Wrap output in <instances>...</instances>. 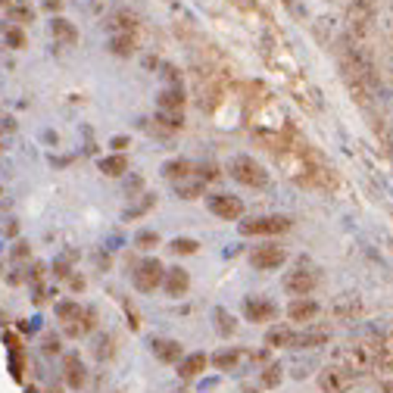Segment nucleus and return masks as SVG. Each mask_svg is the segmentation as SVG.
I'll return each instance as SVG.
<instances>
[{
  "instance_id": "17",
  "label": "nucleus",
  "mask_w": 393,
  "mask_h": 393,
  "mask_svg": "<svg viewBox=\"0 0 393 393\" xmlns=\"http://www.w3.org/2000/svg\"><path fill=\"white\" fill-rule=\"evenodd\" d=\"M182 106H184L182 88H166V91L160 94V109H166V113H178Z\"/></svg>"
},
{
  "instance_id": "16",
  "label": "nucleus",
  "mask_w": 393,
  "mask_h": 393,
  "mask_svg": "<svg viewBox=\"0 0 393 393\" xmlns=\"http://www.w3.org/2000/svg\"><path fill=\"white\" fill-rule=\"evenodd\" d=\"M50 31H53V38H57L62 47H72L78 41V31L72 28V22H66V19H53L50 22Z\"/></svg>"
},
{
  "instance_id": "14",
  "label": "nucleus",
  "mask_w": 393,
  "mask_h": 393,
  "mask_svg": "<svg viewBox=\"0 0 393 393\" xmlns=\"http://www.w3.org/2000/svg\"><path fill=\"white\" fill-rule=\"evenodd\" d=\"M206 368V356L203 353H191V356H182V362H178V375H182L184 381L196 378V375Z\"/></svg>"
},
{
  "instance_id": "5",
  "label": "nucleus",
  "mask_w": 393,
  "mask_h": 393,
  "mask_svg": "<svg viewBox=\"0 0 393 393\" xmlns=\"http://www.w3.org/2000/svg\"><path fill=\"white\" fill-rule=\"evenodd\" d=\"M287 259V250L284 247H275V243H269V247H259L250 253V262H253V269L259 272H272L278 269V265H284Z\"/></svg>"
},
{
  "instance_id": "33",
  "label": "nucleus",
  "mask_w": 393,
  "mask_h": 393,
  "mask_svg": "<svg viewBox=\"0 0 393 393\" xmlns=\"http://www.w3.org/2000/svg\"><path fill=\"white\" fill-rule=\"evenodd\" d=\"M150 206H153V196H144V203H138L135 209H128V212H125V218H135V216H140V212H147Z\"/></svg>"
},
{
  "instance_id": "22",
  "label": "nucleus",
  "mask_w": 393,
  "mask_h": 393,
  "mask_svg": "<svg viewBox=\"0 0 393 393\" xmlns=\"http://www.w3.org/2000/svg\"><path fill=\"white\" fill-rule=\"evenodd\" d=\"M109 50H113L116 57H131V53H135V38H131V35H116L113 41H109Z\"/></svg>"
},
{
  "instance_id": "21",
  "label": "nucleus",
  "mask_w": 393,
  "mask_h": 393,
  "mask_svg": "<svg viewBox=\"0 0 393 393\" xmlns=\"http://www.w3.org/2000/svg\"><path fill=\"white\" fill-rule=\"evenodd\" d=\"M125 169H128V160H125L122 153H116V156H106V160H100V172H104V175H122Z\"/></svg>"
},
{
  "instance_id": "11",
  "label": "nucleus",
  "mask_w": 393,
  "mask_h": 393,
  "mask_svg": "<svg viewBox=\"0 0 393 393\" xmlns=\"http://www.w3.org/2000/svg\"><path fill=\"white\" fill-rule=\"evenodd\" d=\"M287 316H290V321H312L319 316V303L309 300V297H297V300L287 306Z\"/></svg>"
},
{
  "instance_id": "8",
  "label": "nucleus",
  "mask_w": 393,
  "mask_h": 393,
  "mask_svg": "<svg viewBox=\"0 0 393 393\" xmlns=\"http://www.w3.org/2000/svg\"><path fill=\"white\" fill-rule=\"evenodd\" d=\"M243 316L250 321H272L275 319V303L272 300H262V297H250L243 303Z\"/></svg>"
},
{
  "instance_id": "28",
  "label": "nucleus",
  "mask_w": 393,
  "mask_h": 393,
  "mask_svg": "<svg viewBox=\"0 0 393 393\" xmlns=\"http://www.w3.org/2000/svg\"><path fill=\"white\" fill-rule=\"evenodd\" d=\"M281 378H284V372H281V365H269L262 372V387H278Z\"/></svg>"
},
{
  "instance_id": "37",
  "label": "nucleus",
  "mask_w": 393,
  "mask_h": 393,
  "mask_svg": "<svg viewBox=\"0 0 393 393\" xmlns=\"http://www.w3.org/2000/svg\"><path fill=\"white\" fill-rule=\"evenodd\" d=\"M53 272H57L60 278H66V275H69V265H66V262H57V265H53Z\"/></svg>"
},
{
  "instance_id": "3",
  "label": "nucleus",
  "mask_w": 393,
  "mask_h": 393,
  "mask_svg": "<svg viewBox=\"0 0 393 393\" xmlns=\"http://www.w3.org/2000/svg\"><path fill=\"white\" fill-rule=\"evenodd\" d=\"M316 284H319V275L312 269H306V265H297L294 272L284 275V290L294 297H309L316 290Z\"/></svg>"
},
{
  "instance_id": "18",
  "label": "nucleus",
  "mask_w": 393,
  "mask_h": 393,
  "mask_svg": "<svg viewBox=\"0 0 393 393\" xmlns=\"http://www.w3.org/2000/svg\"><path fill=\"white\" fill-rule=\"evenodd\" d=\"M191 162L187 160H172V162H166V166H162V175L166 178H172V182H184L187 175H191Z\"/></svg>"
},
{
  "instance_id": "7",
  "label": "nucleus",
  "mask_w": 393,
  "mask_h": 393,
  "mask_svg": "<svg viewBox=\"0 0 393 393\" xmlns=\"http://www.w3.org/2000/svg\"><path fill=\"white\" fill-rule=\"evenodd\" d=\"M350 381H353V375H347L343 368H337V365L325 368V372L319 375V387L325 393H343L350 387Z\"/></svg>"
},
{
  "instance_id": "15",
  "label": "nucleus",
  "mask_w": 393,
  "mask_h": 393,
  "mask_svg": "<svg viewBox=\"0 0 393 393\" xmlns=\"http://www.w3.org/2000/svg\"><path fill=\"white\" fill-rule=\"evenodd\" d=\"M359 312H362V300H359L356 294H343L334 300V316L353 319V316H359Z\"/></svg>"
},
{
  "instance_id": "36",
  "label": "nucleus",
  "mask_w": 393,
  "mask_h": 393,
  "mask_svg": "<svg viewBox=\"0 0 393 393\" xmlns=\"http://www.w3.org/2000/svg\"><path fill=\"white\" fill-rule=\"evenodd\" d=\"M44 353L57 356V353H60V341H57V337H47V341H44Z\"/></svg>"
},
{
  "instance_id": "30",
  "label": "nucleus",
  "mask_w": 393,
  "mask_h": 393,
  "mask_svg": "<svg viewBox=\"0 0 393 393\" xmlns=\"http://www.w3.org/2000/svg\"><path fill=\"white\" fill-rule=\"evenodd\" d=\"M172 253H196V240L175 238V240H172Z\"/></svg>"
},
{
  "instance_id": "1",
  "label": "nucleus",
  "mask_w": 393,
  "mask_h": 393,
  "mask_svg": "<svg viewBox=\"0 0 393 393\" xmlns=\"http://www.w3.org/2000/svg\"><path fill=\"white\" fill-rule=\"evenodd\" d=\"M231 178L247 187H262L265 182H269V175H265V169L259 166L256 160H250V156H234L231 160Z\"/></svg>"
},
{
  "instance_id": "4",
  "label": "nucleus",
  "mask_w": 393,
  "mask_h": 393,
  "mask_svg": "<svg viewBox=\"0 0 393 393\" xmlns=\"http://www.w3.org/2000/svg\"><path fill=\"white\" fill-rule=\"evenodd\" d=\"M287 228H290V218L284 216H262V218L240 222V234H281Z\"/></svg>"
},
{
  "instance_id": "34",
  "label": "nucleus",
  "mask_w": 393,
  "mask_h": 393,
  "mask_svg": "<svg viewBox=\"0 0 393 393\" xmlns=\"http://www.w3.org/2000/svg\"><path fill=\"white\" fill-rule=\"evenodd\" d=\"M160 243V238H156L153 231H140L138 234V247H156Z\"/></svg>"
},
{
  "instance_id": "2",
  "label": "nucleus",
  "mask_w": 393,
  "mask_h": 393,
  "mask_svg": "<svg viewBox=\"0 0 393 393\" xmlns=\"http://www.w3.org/2000/svg\"><path fill=\"white\" fill-rule=\"evenodd\" d=\"M162 275H166V269H162L160 259H144L131 278H135V287L140 290V294H150V290H156L162 284Z\"/></svg>"
},
{
  "instance_id": "32",
  "label": "nucleus",
  "mask_w": 393,
  "mask_h": 393,
  "mask_svg": "<svg viewBox=\"0 0 393 393\" xmlns=\"http://www.w3.org/2000/svg\"><path fill=\"white\" fill-rule=\"evenodd\" d=\"M6 44L19 50V47L26 44V38H22V31H19V28H6Z\"/></svg>"
},
{
  "instance_id": "26",
  "label": "nucleus",
  "mask_w": 393,
  "mask_h": 393,
  "mask_svg": "<svg viewBox=\"0 0 393 393\" xmlns=\"http://www.w3.org/2000/svg\"><path fill=\"white\" fill-rule=\"evenodd\" d=\"M156 122H160L166 131H178V128H182V125H184L182 113H166V109H160V116H156Z\"/></svg>"
},
{
  "instance_id": "24",
  "label": "nucleus",
  "mask_w": 393,
  "mask_h": 393,
  "mask_svg": "<svg viewBox=\"0 0 393 393\" xmlns=\"http://www.w3.org/2000/svg\"><path fill=\"white\" fill-rule=\"evenodd\" d=\"M175 194L182 196V200H196V196L203 194V182H187L184 178V182L175 184Z\"/></svg>"
},
{
  "instance_id": "23",
  "label": "nucleus",
  "mask_w": 393,
  "mask_h": 393,
  "mask_svg": "<svg viewBox=\"0 0 393 393\" xmlns=\"http://www.w3.org/2000/svg\"><path fill=\"white\" fill-rule=\"evenodd\" d=\"M109 28L119 31V35H131V31H135V16H131V13H116L113 19H109Z\"/></svg>"
},
{
  "instance_id": "35",
  "label": "nucleus",
  "mask_w": 393,
  "mask_h": 393,
  "mask_svg": "<svg viewBox=\"0 0 393 393\" xmlns=\"http://www.w3.org/2000/svg\"><path fill=\"white\" fill-rule=\"evenodd\" d=\"M10 19H16V22H28V19H31V10H28V6H13V10H10Z\"/></svg>"
},
{
  "instance_id": "27",
  "label": "nucleus",
  "mask_w": 393,
  "mask_h": 393,
  "mask_svg": "<svg viewBox=\"0 0 393 393\" xmlns=\"http://www.w3.org/2000/svg\"><path fill=\"white\" fill-rule=\"evenodd\" d=\"M212 316H216V328H218V334H225V337H228V334H234V328H238V325H234V319L228 316L225 309H216Z\"/></svg>"
},
{
  "instance_id": "31",
  "label": "nucleus",
  "mask_w": 393,
  "mask_h": 393,
  "mask_svg": "<svg viewBox=\"0 0 393 393\" xmlns=\"http://www.w3.org/2000/svg\"><path fill=\"white\" fill-rule=\"evenodd\" d=\"M212 178H218V166H216V162H206V166H200V182L206 184V182H212Z\"/></svg>"
},
{
  "instance_id": "38",
  "label": "nucleus",
  "mask_w": 393,
  "mask_h": 393,
  "mask_svg": "<svg viewBox=\"0 0 393 393\" xmlns=\"http://www.w3.org/2000/svg\"><path fill=\"white\" fill-rule=\"evenodd\" d=\"M113 147L116 150H125V147H128V138H113Z\"/></svg>"
},
{
  "instance_id": "25",
  "label": "nucleus",
  "mask_w": 393,
  "mask_h": 393,
  "mask_svg": "<svg viewBox=\"0 0 393 393\" xmlns=\"http://www.w3.org/2000/svg\"><path fill=\"white\" fill-rule=\"evenodd\" d=\"M78 312H82V306L72 303V300L57 303V319H60V321H69V325H72V321L78 319Z\"/></svg>"
},
{
  "instance_id": "13",
  "label": "nucleus",
  "mask_w": 393,
  "mask_h": 393,
  "mask_svg": "<svg viewBox=\"0 0 393 393\" xmlns=\"http://www.w3.org/2000/svg\"><path fill=\"white\" fill-rule=\"evenodd\" d=\"M187 284H191V278H187L184 269H169L166 275H162V287H166L169 297H182Z\"/></svg>"
},
{
  "instance_id": "9",
  "label": "nucleus",
  "mask_w": 393,
  "mask_h": 393,
  "mask_svg": "<svg viewBox=\"0 0 393 393\" xmlns=\"http://www.w3.org/2000/svg\"><path fill=\"white\" fill-rule=\"evenodd\" d=\"M153 347V356L160 359V362H166V365H175V362H182V356H184V350H182V343L178 341H153L150 343Z\"/></svg>"
},
{
  "instance_id": "6",
  "label": "nucleus",
  "mask_w": 393,
  "mask_h": 393,
  "mask_svg": "<svg viewBox=\"0 0 393 393\" xmlns=\"http://www.w3.org/2000/svg\"><path fill=\"white\" fill-rule=\"evenodd\" d=\"M209 212L218 218H228V222H234V218L243 216V203L238 200V196L231 194H212L209 196Z\"/></svg>"
},
{
  "instance_id": "12",
  "label": "nucleus",
  "mask_w": 393,
  "mask_h": 393,
  "mask_svg": "<svg viewBox=\"0 0 393 393\" xmlns=\"http://www.w3.org/2000/svg\"><path fill=\"white\" fill-rule=\"evenodd\" d=\"M328 337H331V334H328L325 328H316V331H300V334L294 331V343H290V347H294V350H316V347H325Z\"/></svg>"
},
{
  "instance_id": "29",
  "label": "nucleus",
  "mask_w": 393,
  "mask_h": 393,
  "mask_svg": "<svg viewBox=\"0 0 393 393\" xmlns=\"http://www.w3.org/2000/svg\"><path fill=\"white\" fill-rule=\"evenodd\" d=\"M94 356L97 359H109L113 356V337H97V350H94Z\"/></svg>"
},
{
  "instance_id": "10",
  "label": "nucleus",
  "mask_w": 393,
  "mask_h": 393,
  "mask_svg": "<svg viewBox=\"0 0 393 393\" xmlns=\"http://www.w3.org/2000/svg\"><path fill=\"white\" fill-rule=\"evenodd\" d=\"M62 372H66V384L72 390H82L84 381H88V372H84V365H82V359H78V356L62 359Z\"/></svg>"
},
{
  "instance_id": "20",
  "label": "nucleus",
  "mask_w": 393,
  "mask_h": 393,
  "mask_svg": "<svg viewBox=\"0 0 393 393\" xmlns=\"http://www.w3.org/2000/svg\"><path fill=\"white\" fill-rule=\"evenodd\" d=\"M238 359H240L238 350H218L216 356H212V365H216L218 372H231V368L238 365Z\"/></svg>"
},
{
  "instance_id": "19",
  "label": "nucleus",
  "mask_w": 393,
  "mask_h": 393,
  "mask_svg": "<svg viewBox=\"0 0 393 393\" xmlns=\"http://www.w3.org/2000/svg\"><path fill=\"white\" fill-rule=\"evenodd\" d=\"M265 343H269L272 350L290 347V343H294V331H290V328H272V331L265 334Z\"/></svg>"
}]
</instances>
